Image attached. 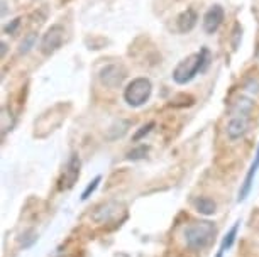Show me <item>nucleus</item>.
Here are the masks:
<instances>
[{
  "label": "nucleus",
  "instance_id": "8",
  "mask_svg": "<svg viewBox=\"0 0 259 257\" xmlns=\"http://www.w3.org/2000/svg\"><path fill=\"white\" fill-rule=\"evenodd\" d=\"M119 213V203L117 201H107L104 205L97 207V210L92 213V220L95 224H107Z\"/></svg>",
  "mask_w": 259,
  "mask_h": 257
},
{
  "label": "nucleus",
  "instance_id": "17",
  "mask_svg": "<svg viewBox=\"0 0 259 257\" xmlns=\"http://www.w3.org/2000/svg\"><path fill=\"white\" fill-rule=\"evenodd\" d=\"M153 127H154V122H149V124H146V125H143V127H141L138 132H136V135L133 137V140L134 142H138V140H141L144 137V135H148L151 130H153Z\"/></svg>",
  "mask_w": 259,
  "mask_h": 257
},
{
  "label": "nucleus",
  "instance_id": "9",
  "mask_svg": "<svg viewBox=\"0 0 259 257\" xmlns=\"http://www.w3.org/2000/svg\"><path fill=\"white\" fill-rule=\"evenodd\" d=\"M247 127H249L247 117H232L231 120H229L227 129H226L227 137L231 140L242 139L244 135H246V132H247Z\"/></svg>",
  "mask_w": 259,
  "mask_h": 257
},
{
  "label": "nucleus",
  "instance_id": "3",
  "mask_svg": "<svg viewBox=\"0 0 259 257\" xmlns=\"http://www.w3.org/2000/svg\"><path fill=\"white\" fill-rule=\"evenodd\" d=\"M153 93V83L146 76H138L125 86L124 100L131 107H143L146 101L151 98Z\"/></svg>",
  "mask_w": 259,
  "mask_h": 257
},
{
  "label": "nucleus",
  "instance_id": "11",
  "mask_svg": "<svg viewBox=\"0 0 259 257\" xmlns=\"http://www.w3.org/2000/svg\"><path fill=\"white\" fill-rule=\"evenodd\" d=\"M257 169H259V147H257V152H256V159L252 161L251 168H249V171L246 174V178H244V183H242L241 190H239L237 201H244L247 198L249 193H251V188H252V183H254V176H256Z\"/></svg>",
  "mask_w": 259,
  "mask_h": 257
},
{
  "label": "nucleus",
  "instance_id": "5",
  "mask_svg": "<svg viewBox=\"0 0 259 257\" xmlns=\"http://www.w3.org/2000/svg\"><path fill=\"white\" fill-rule=\"evenodd\" d=\"M99 80H100L102 85L107 86V88H117V86H120L122 81L125 80L124 66L119 65V63H110V65H105L99 71Z\"/></svg>",
  "mask_w": 259,
  "mask_h": 257
},
{
  "label": "nucleus",
  "instance_id": "6",
  "mask_svg": "<svg viewBox=\"0 0 259 257\" xmlns=\"http://www.w3.org/2000/svg\"><path fill=\"white\" fill-rule=\"evenodd\" d=\"M224 19H226V12H224L222 6L215 4V6L210 7L203 16V21H202L203 31L207 34H215L219 31V27L222 26Z\"/></svg>",
  "mask_w": 259,
  "mask_h": 257
},
{
  "label": "nucleus",
  "instance_id": "19",
  "mask_svg": "<svg viewBox=\"0 0 259 257\" xmlns=\"http://www.w3.org/2000/svg\"><path fill=\"white\" fill-rule=\"evenodd\" d=\"M146 152H148V147H139V149H134V151H131L129 152V159H139V158H143L146 156Z\"/></svg>",
  "mask_w": 259,
  "mask_h": 257
},
{
  "label": "nucleus",
  "instance_id": "14",
  "mask_svg": "<svg viewBox=\"0 0 259 257\" xmlns=\"http://www.w3.org/2000/svg\"><path fill=\"white\" fill-rule=\"evenodd\" d=\"M36 41H37V34L29 32L27 36L21 41V44H19V55H27V53L36 46Z\"/></svg>",
  "mask_w": 259,
  "mask_h": 257
},
{
  "label": "nucleus",
  "instance_id": "10",
  "mask_svg": "<svg viewBox=\"0 0 259 257\" xmlns=\"http://www.w3.org/2000/svg\"><path fill=\"white\" fill-rule=\"evenodd\" d=\"M197 22H198V14L195 9H187V11H183L182 14L178 16L177 19V27H178V31L182 32V34H188V32H192L195 26H197Z\"/></svg>",
  "mask_w": 259,
  "mask_h": 257
},
{
  "label": "nucleus",
  "instance_id": "7",
  "mask_svg": "<svg viewBox=\"0 0 259 257\" xmlns=\"http://www.w3.org/2000/svg\"><path fill=\"white\" fill-rule=\"evenodd\" d=\"M78 176H80V158H78V154H73L66 164L65 173H63V176L60 179V190L71 188L76 183Z\"/></svg>",
  "mask_w": 259,
  "mask_h": 257
},
{
  "label": "nucleus",
  "instance_id": "12",
  "mask_svg": "<svg viewBox=\"0 0 259 257\" xmlns=\"http://www.w3.org/2000/svg\"><path fill=\"white\" fill-rule=\"evenodd\" d=\"M192 205L195 208V212H198L200 215H213L215 210H217V205H215V201L212 200V198L208 196H198L195 198V200L192 201Z\"/></svg>",
  "mask_w": 259,
  "mask_h": 257
},
{
  "label": "nucleus",
  "instance_id": "20",
  "mask_svg": "<svg viewBox=\"0 0 259 257\" xmlns=\"http://www.w3.org/2000/svg\"><path fill=\"white\" fill-rule=\"evenodd\" d=\"M246 90L251 93H259V81L257 80H249L246 83Z\"/></svg>",
  "mask_w": 259,
  "mask_h": 257
},
{
  "label": "nucleus",
  "instance_id": "1",
  "mask_svg": "<svg viewBox=\"0 0 259 257\" xmlns=\"http://www.w3.org/2000/svg\"><path fill=\"white\" fill-rule=\"evenodd\" d=\"M210 63V53L207 47H202L198 53H193L185 58L183 61H180L177 68L173 70V80L178 85H187L190 83L198 73L207 70Z\"/></svg>",
  "mask_w": 259,
  "mask_h": 257
},
{
  "label": "nucleus",
  "instance_id": "15",
  "mask_svg": "<svg viewBox=\"0 0 259 257\" xmlns=\"http://www.w3.org/2000/svg\"><path fill=\"white\" fill-rule=\"evenodd\" d=\"M237 230H239V224H236L232 227L231 230H229V234L224 237V240H222V245H221V249L222 250H227V249H231V245L234 244V240H236V235H237Z\"/></svg>",
  "mask_w": 259,
  "mask_h": 257
},
{
  "label": "nucleus",
  "instance_id": "16",
  "mask_svg": "<svg viewBox=\"0 0 259 257\" xmlns=\"http://www.w3.org/2000/svg\"><path fill=\"white\" fill-rule=\"evenodd\" d=\"M100 181H102V176H97V178L94 179V181H92L90 185L85 188V191L81 193V200H89L92 193H94V191L97 190V188H99V183H100Z\"/></svg>",
  "mask_w": 259,
  "mask_h": 257
},
{
  "label": "nucleus",
  "instance_id": "21",
  "mask_svg": "<svg viewBox=\"0 0 259 257\" xmlns=\"http://www.w3.org/2000/svg\"><path fill=\"white\" fill-rule=\"evenodd\" d=\"M6 53H7V44L6 42H2V58L6 56Z\"/></svg>",
  "mask_w": 259,
  "mask_h": 257
},
{
  "label": "nucleus",
  "instance_id": "22",
  "mask_svg": "<svg viewBox=\"0 0 259 257\" xmlns=\"http://www.w3.org/2000/svg\"><path fill=\"white\" fill-rule=\"evenodd\" d=\"M222 254H224V250H222V249H219V252H217V255H215V257H222Z\"/></svg>",
  "mask_w": 259,
  "mask_h": 257
},
{
  "label": "nucleus",
  "instance_id": "2",
  "mask_svg": "<svg viewBox=\"0 0 259 257\" xmlns=\"http://www.w3.org/2000/svg\"><path fill=\"white\" fill-rule=\"evenodd\" d=\"M215 235V225L208 220L202 222H192L190 225L185 227L183 239L188 249L192 250H202L210 245Z\"/></svg>",
  "mask_w": 259,
  "mask_h": 257
},
{
  "label": "nucleus",
  "instance_id": "4",
  "mask_svg": "<svg viewBox=\"0 0 259 257\" xmlns=\"http://www.w3.org/2000/svg\"><path fill=\"white\" fill-rule=\"evenodd\" d=\"M65 27L61 24H53V26L48 29V31L42 34L41 42H39V51L45 56H51L60 49L65 42Z\"/></svg>",
  "mask_w": 259,
  "mask_h": 257
},
{
  "label": "nucleus",
  "instance_id": "13",
  "mask_svg": "<svg viewBox=\"0 0 259 257\" xmlns=\"http://www.w3.org/2000/svg\"><path fill=\"white\" fill-rule=\"evenodd\" d=\"M252 109H254V101L251 98H246V96H241V98L234 101L231 114L232 117H247Z\"/></svg>",
  "mask_w": 259,
  "mask_h": 257
},
{
  "label": "nucleus",
  "instance_id": "18",
  "mask_svg": "<svg viewBox=\"0 0 259 257\" xmlns=\"http://www.w3.org/2000/svg\"><path fill=\"white\" fill-rule=\"evenodd\" d=\"M21 21H22L21 17H17V19H14V21H11L6 27H4V32L9 34V36L16 34V32H17V29H19V26H21Z\"/></svg>",
  "mask_w": 259,
  "mask_h": 257
}]
</instances>
